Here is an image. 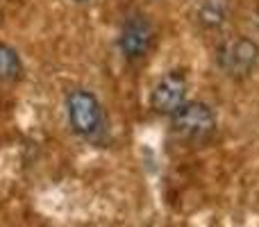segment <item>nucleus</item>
I'll list each match as a JSON object with an SVG mask.
<instances>
[{
	"mask_svg": "<svg viewBox=\"0 0 259 227\" xmlns=\"http://www.w3.org/2000/svg\"><path fill=\"white\" fill-rule=\"evenodd\" d=\"M23 75V62L12 46L0 41V82H16Z\"/></svg>",
	"mask_w": 259,
	"mask_h": 227,
	"instance_id": "nucleus-7",
	"label": "nucleus"
},
{
	"mask_svg": "<svg viewBox=\"0 0 259 227\" xmlns=\"http://www.w3.org/2000/svg\"><path fill=\"white\" fill-rule=\"evenodd\" d=\"M170 132L175 139L191 143V146L205 143L216 132L214 109L200 100H191V103L187 100L170 114Z\"/></svg>",
	"mask_w": 259,
	"mask_h": 227,
	"instance_id": "nucleus-1",
	"label": "nucleus"
},
{
	"mask_svg": "<svg viewBox=\"0 0 259 227\" xmlns=\"http://www.w3.org/2000/svg\"><path fill=\"white\" fill-rule=\"evenodd\" d=\"M255 27H257V32H259V14L255 16Z\"/></svg>",
	"mask_w": 259,
	"mask_h": 227,
	"instance_id": "nucleus-9",
	"label": "nucleus"
},
{
	"mask_svg": "<svg viewBox=\"0 0 259 227\" xmlns=\"http://www.w3.org/2000/svg\"><path fill=\"white\" fill-rule=\"evenodd\" d=\"M73 3H77V5H84V3H94V0H73Z\"/></svg>",
	"mask_w": 259,
	"mask_h": 227,
	"instance_id": "nucleus-8",
	"label": "nucleus"
},
{
	"mask_svg": "<svg viewBox=\"0 0 259 227\" xmlns=\"http://www.w3.org/2000/svg\"><path fill=\"white\" fill-rule=\"evenodd\" d=\"M152 43H155V27H152L150 18L143 16L141 12H132L130 16H125L121 34H118V48H121L123 57L132 64L141 62L150 53Z\"/></svg>",
	"mask_w": 259,
	"mask_h": 227,
	"instance_id": "nucleus-4",
	"label": "nucleus"
},
{
	"mask_svg": "<svg viewBox=\"0 0 259 227\" xmlns=\"http://www.w3.org/2000/svg\"><path fill=\"white\" fill-rule=\"evenodd\" d=\"M216 64L230 80H246L259 64V46L248 36H234L219 46Z\"/></svg>",
	"mask_w": 259,
	"mask_h": 227,
	"instance_id": "nucleus-3",
	"label": "nucleus"
},
{
	"mask_svg": "<svg viewBox=\"0 0 259 227\" xmlns=\"http://www.w3.org/2000/svg\"><path fill=\"white\" fill-rule=\"evenodd\" d=\"M189 82L182 71H168L159 77L150 91V109L161 116H170L182 103H187Z\"/></svg>",
	"mask_w": 259,
	"mask_h": 227,
	"instance_id": "nucleus-5",
	"label": "nucleus"
},
{
	"mask_svg": "<svg viewBox=\"0 0 259 227\" xmlns=\"http://www.w3.org/2000/svg\"><path fill=\"white\" fill-rule=\"evenodd\" d=\"M230 9H232V0H202L198 5L196 18L205 30H221L230 21Z\"/></svg>",
	"mask_w": 259,
	"mask_h": 227,
	"instance_id": "nucleus-6",
	"label": "nucleus"
},
{
	"mask_svg": "<svg viewBox=\"0 0 259 227\" xmlns=\"http://www.w3.org/2000/svg\"><path fill=\"white\" fill-rule=\"evenodd\" d=\"M66 114L73 132L82 139H96L105 129L103 105L87 89H73L66 96Z\"/></svg>",
	"mask_w": 259,
	"mask_h": 227,
	"instance_id": "nucleus-2",
	"label": "nucleus"
}]
</instances>
